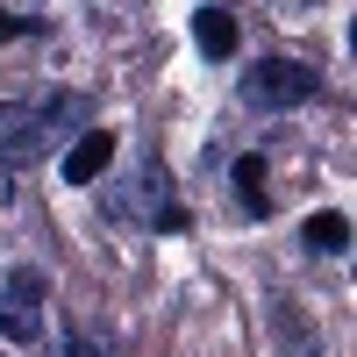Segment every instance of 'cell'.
Segmentation results:
<instances>
[{
  "label": "cell",
  "instance_id": "cell-3",
  "mask_svg": "<svg viewBox=\"0 0 357 357\" xmlns=\"http://www.w3.org/2000/svg\"><path fill=\"white\" fill-rule=\"evenodd\" d=\"M0 336L8 343H43V272H15L0 286Z\"/></svg>",
  "mask_w": 357,
  "mask_h": 357
},
{
  "label": "cell",
  "instance_id": "cell-8",
  "mask_svg": "<svg viewBox=\"0 0 357 357\" xmlns=\"http://www.w3.org/2000/svg\"><path fill=\"white\" fill-rule=\"evenodd\" d=\"M57 357H107V343L93 329H79V321H65V343H57Z\"/></svg>",
  "mask_w": 357,
  "mask_h": 357
},
{
  "label": "cell",
  "instance_id": "cell-5",
  "mask_svg": "<svg viewBox=\"0 0 357 357\" xmlns=\"http://www.w3.org/2000/svg\"><path fill=\"white\" fill-rule=\"evenodd\" d=\"M193 36H200L207 57H229V50H236V15H229V8H200V15H193Z\"/></svg>",
  "mask_w": 357,
  "mask_h": 357
},
{
  "label": "cell",
  "instance_id": "cell-2",
  "mask_svg": "<svg viewBox=\"0 0 357 357\" xmlns=\"http://www.w3.org/2000/svg\"><path fill=\"white\" fill-rule=\"evenodd\" d=\"M314 86H321V72L301 65V57H257V65L243 72L250 107H307V100H314Z\"/></svg>",
  "mask_w": 357,
  "mask_h": 357
},
{
  "label": "cell",
  "instance_id": "cell-4",
  "mask_svg": "<svg viewBox=\"0 0 357 357\" xmlns=\"http://www.w3.org/2000/svg\"><path fill=\"white\" fill-rule=\"evenodd\" d=\"M107 165H114V136H107V129H79L57 172H65V186H93Z\"/></svg>",
  "mask_w": 357,
  "mask_h": 357
},
{
  "label": "cell",
  "instance_id": "cell-9",
  "mask_svg": "<svg viewBox=\"0 0 357 357\" xmlns=\"http://www.w3.org/2000/svg\"><path fill=\"white\" fill-rule=\"evenodd\" d=\"M29 29H43V15H22V8H0V43H8V36H29Z\"/></svg>",
  "mask_w": 357,
  "mask_h": 357
},
{
  "label": "cell",
  "instance_id": "cell-6",
  "mask_svg": "<svg viewBox=\"0 0 357 357\" xmlns=\"http://www.w3.org/2000/svg\"><path fill=\"white\" fill-rule=\"evenodd\" d=\"M236 193H243L250 215H264V207H272V200H264V158H257V151H250V158H236Z\"/></svg>",
  "mask_w": 357,
  "mask_h": 357
},
{
  "label": "cell",
  "instance_id": "cell-7",
  "mask_svg": "<svg viewBox=\"0 0 357 357\" xmlns=\"http://www.w3.org/2000/svg\"><path fill=\"white\" fill-rule=\"evenodd\" d=\"M350 243V222L336 215V207H329V215H307V250H343Z\"/></svg>",
  "mask_w": 357,
  "mask_h": 357
},
{
  "label": "cell",
  "instance_id": "cell-1",
  "mask_svg": "<svg viewBox=\"0 0 357 357\" xmlns=\"http://www.w3.org/2000/svg\"><path fill=\"white\" fill-rule=\"evenodd\" d=\"M86 100L79 93H50V100H8L0 107V165H29V158H43V143L79 122Z\"/></svg>",
  "mask_w": 357,
  "mask_h": 357
}]
</instances>
